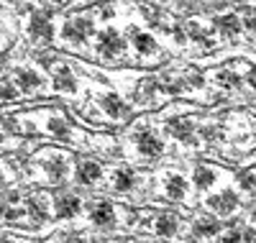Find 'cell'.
I'll use <instances>...</instances> for the list:
<instances>
[{"instance_id": "6da1fadb", "label": "cell", "mask_w": 256, "mask_h": 243, "mask_svg": "<svg viewBox=\"0 0 256 243\" xmlns=\"http://www.w3.org/2000/svg\"><path fill=\"white\" fill-rule=\"evenodd\" d=\"M62 38L67 44H74V46H84V44H90L98 34L95 28V18L90 16H74V18H67L62 26Z\"/></svg>"}, {"instance_id": "7a4b0ae2", "label": "cell", "mask_w": 256, "mask_h": 243, "mask_svg": "<svg viewBox=\"0 0 256 243\" xmlns=\"http://www.w3.org/2000/svg\"><path fill=\"white\" fill-rule=\"evenodd\" d=\"M126 36L123 34H118L116 28H102V31H98L95 34V52H98V56H102V59H120L123 54H126Z\"/></svg>"}, {"instance_id": "3957f363", "label": "cell", "mask_w": 256, "mask_h": 243, "mask_svg": "<svg viewBox=\"0 0 256 243\" xmlns=\"http://www.w3.org/2000/svg\"><path fill=\"white\" fill-rule=\"evenodd\" d=\"M184 34H187V41L198 44L200 52H212L216 49V36H218L216 28H208L205 24H200V20H190Z\"/></svg>"}, {"instance_id": "277c9868", "label": "cell", "mask_w": 256, "mask_h": 243, "mask_svg": "<svg viewBox=\"0 0 256 243\" xmlns=\"http://www.w3.org/2000/svg\"><path fill=\"white\" fill-rule=\"evenodd\" d=\"M128 41H131V46H134V52L138 56H156L159 54L156 38L148 34V31L138 28V26H128Z\"/></svg>"}, {"instance_id": "5b68a950", "label": "cell", "mask_w": 256, "mask_h": 243, "mask_svg": "<svg viewBox=\"0 0 256 243\" xmlns=\"http://www.w3.org/2000/svg\"><path fill=\"white\" fill-rule=\"evenodd\" d=\"M134 144H136V151L146 159H154V156H162L164 154V138L156 130H138Z\"/></svg>"}, {"instance_id": "8992f818", "label": "cell", "mask_w": 256, "mask_h": 243, "mask_svg": "<svg viewBox=\"0 0 256 243\" xmlns=\"http://www.w3.org/2000/svg\"><path fill=\"white\" fill-rule=\"evenodd\" d=\"M166 130H169V136L177 138L182 146H200V136H198V128L192 126L187 118H177V120H169L166 123Z\"/></svg>"}, {"instance_id": "52a82bcc", "label": "cell", "mask_w": 256, "mask_h": 243, "mask_svg": "<svg viewBox=\"0 0 256 243\" xmlns=\"http://www.w3.org/2000/svg\"><path fill=\"white\" fill-rule=\"evenodd\" d=\"M28 34L36 41H44V44L52 41L54 38V20H52V16L44 13V10H36L31 16V20H28Z\"/></svg>"}, {"instance_id": "ba28073f", "label": "cell", "mask_w": 256, "mask_h": 243, "mask_svg": "<svg viewBox=\"0 0 256 243\" xmlns=\"http://www.w3.org/2000/svg\"><path fill=\"white\" fill-rule=\"evenodd\" d=\"M100 108L105 110V116L113 118V120H126V118H131V108H128V102L116 95V92H105L100 98Z\"/></svg>"}, {"instance_id": "9c48e42d", "label": "cell", "mask_w": 256, "mask_h": 243, "mask_svg": "<svg viewBox=\"0 0 256 243\" xmlns=\"http://www.w3.org/2000/svg\"><path fill=\"white\" fill-rule=\"evenodd\" d=\"M208 208L218 215H233L238 208V194L233 190H223V192H216L208 197Z\"/></svg>"}, {"instance_id": "30bf717a", "label": "cell", "mask_w": 256, "mask_h": 243, "mask_svg": "<svg viewBox=\"0 0 256 243\" xmlns=\"http://www.w3.org/2000/svg\"><path fill=\"white\" fill-rule=\"evenodd\" d=\"M162 184H164V192L169 200H187V180L177 172H166L162 176Z\"/></svg>"}, {"instance_id": "8fae6325", "label": "cell", "mask_w": 256, "mask_h": 243, "mask_svg": "<svg viewBox=\"0 0 256 243\" xmlns=\"http://www.w3.org/2000/svg\"><path fill=\"white\" fill-rule=\"evenodd\" d=\"M82 210V200L74 194H59L56 200H54V215L62 218V220H72L77 218Z\"/></svg>"}, {"instance_id": "7c38bea8", "label": "cell", "mask_w": 256, "mask_h": 243, "mask_svg": "<svg viewBox=\"0 0 256 243\" xmlns=\"http://www.w3.org/2000/svg\"><path fill=\"white\" fill-rule=\"evenodd\" d=\"M212 26H216V34L223 36V38H236L244 28L241 18L236 13H226V16H218L216 20H212Z\"/></svg>"}, {"instance_id": "4fadbf2b", "label": "cell", "mask_w": 256, "mask_h": 243, "mask_svg": "<svg viewBox=\"0 0 256 243\" xmlns=\"http://www.w3.org/2000/svg\"><path fill=\"white\" fill-rule=\"evenodd\" d=\"M44 172H46V176H49V182H64V180H67V174H70V162H67V156H62V154L46 156Z\"/></svg>"}, {"instance_id": "5bb4252c", "label": "cell", "mask_w": 256, "mask_h": 243, "mask_svg": "<svg viewBox=\"0 0 256 243\" xmlns=\"http://www.w3.org/2000/svg\"><path fill=\"white\" fill-rule=\"evenodd\" d=\"M16 84H18V90H24V92H34V90L44 87V77L31 67H20V70H16Z\"/></svg>"}, {"instance_id": "9a60e30c", "label": "cell", "mask_w": 256, "mask_h": 243, "mask_svg": "<svg viewBox=\"0 0 256 243\" xmlns=\"http://www.w3.org/2000/svg\"><path fill=\"white\" fill-rule=\"evenodd\" d=\"M90 223L92 226H98V228H110L113 223H116V208L110 205V202H98V205H92V210H90Z\"/></svg>"}, {"instance_id": "2e32d148", "label": "cell", "mask_w": 256, "mask_h": 243, "mask_svg": "<svg viewBox=\"0 0 256 243\" xmlns=\"http://www.w3.org/2000/svg\"><path fill=\"white\" fill-rule=\"evenodd\" d=\"M154 233L162 236V238H172L180 233V218L172 215V212H159L154 218Z\"/></svg>"}, {"instance_id": "e0dca14e", "label": "cell", "mask_w": 256, "mask_h": 243, "mask_svg": "<svg viewBox=\"0 0 256 243\" xmlns=\"http://www.w3.org/2000/svg\"><path fill=\"white\" fill-rule=\"evenodd\" d=\"M74 180L80 184H98L102 180V166L98 162H82L74 172Z\"/></svg>"}, {"instance_id": "ac0fdd59", "label": "cell", "mask_w": 256, "mask_h": 243, "mask_svg": "<svg viewBox=\"0 0 256 243\" xmlns=\"http://www.w3.org/2000/svg\"><path fill=\"white\" fill-rule=\"evenodd\" d=\"M52 77H54V90H59V92H77V77L70 72V67L59 64V67L52 72Z\"/></svg>"}, {"instance_id": "d6986e66", "label": "cell", "mask_w": 256, "mask_h": 243, "mask_svg": "<svg viewBox=\"0 0 256 243\" xmlns=\"http://www.w3.org/2000/svg\"><path fill=\"white\" fill-rule=\"evenodd\" d=\"M216 84L220 87V90H226V92H236V90H241L244 80H241V74H238L236 70L223 67V70L216 72Z\"/></svg>"}, {"instance_id": "ffe728a7", "label": "cell", "mask_w": 256, "mask_h": 243, "mask_svg": "<svg viewBox=\"0 0 256 243\" xmlns=\"http://www.w3.org/2000/svg\"><path fill=\"white\" fill-rule=\"evenodd\" d=\"M110 182H113V190L116 192H131L138 184V176L131 169H116L113 176H110Z\"/></svg>"}, {"instance_id": "44dd1931", "label": "cell", "mask_w": 256, "mask_h": 243, "mask_svg": "<svg viewBox=\"0 0 256 243\" xmlns=\"http://www.w3.org/2000/svg\"><path fill=\"white\" fill-rule=\"evenodd\" d=\"M216 182H218V172L210 169V166H195V172H192V184H195L200 192L212 190Z\"/></svg>"}, {"instance_id": "7402d4cb", "label": "cell", "mask_w": 256, "mask_h": 243, "mask_svg": "<svg viewBox=\"0 0 256 243\" xmlns=\"http://www.w3.org/2000/svg\"><path fill=\"white\" fill-rule=\"evenodd\" d=\"M192 230H195V236H200V238H210V236H216V233H220L218 218H212V215H202V218H198V220H195Z\"/></svg>"}, {"instance_id": "603a6c76", "label": "cell", "mask_w": 256, "mask_h": 243, "mask_svg": "<svg viewBox=\"0 0 256 243\" xmlns=\"http://www.w3.org/2000/svg\"><path fill=\"white\" fill-rule=\"evenodd\" d=\"M26 212L31 215L34 226H41V223H46V218H49L46 202L41 200V197H34V200H28V208H26Z\"/></svg>"}, {"instance_id": "cb8c5ba5", "label": "cell", "mask_w": 256, "mask_h": 243, "mask_svg": "<svg viewBox=\"0 0 256 243\" xmlns=\"http://www.w3.org/2000/svg\"><path fill=\"white\" fill-rule=\"evenodd\" d=\"M46 128H49V134L52 136H56V138H72V128H70V123L64 120V118H49V123H46Z\"/></svg>"}, {"instance_id": "d4e9b609", "label": "cell", "mask_w": 256, "mask_h": 243, "mask_svg": "<svg viewBox=\"0 0 256 243\" xmlns=\"http://www.w3.org/2000/svg\"><path fill=\"white\" fill-rule=\"evenodd\" d=\"M218 243H244V230L230 228V230H226V233L218 238Z\"/></svg>"}, {"instance_id": "484cf974", "label": "cell", "mask_w": 256, "mask_h": 243, "mask_svg": "<svg viewBox=\"0 0 256 243\" xmlns=\"http://www.w3.org/2000/svg\"><path fill=\"white\" fill-rule=\"evenodd\" d=\"M238 184H241V190H244V192H256V174H251V172L241 174Z\"/></svg>"}, {"instance_id": "4316f807", "label": "cell", "mask_w": 256, "mask_h": 243, "mask_svg": "<svg viewBox=\"0 0 256 243\" xmlns=\"http://www.w3.org/2000/svg\"><path fill=\"white\" fill-rule=\"evenodd\" d=\"M18 95V90L10 82H0V100H13Z\"/></svg>"}, {"instance_id": "83f0119b", "label": "cell", "mask_w": 256, "mask_h": 243, "mask_svg": "<svg viewBox=\"0 0 256 243\" xmlns=\"http://www.w3.org/2000/svg\"><path fill=\"white\" fill-rule=\"evenodd\" d=\"M241 24H244V28H248L251 34H256V10H248V13H244Z\"/></svg>"}, {"instance_id": "f1b7e54d", "label": "cell", "mask_w": 256, "mask_h": 243, "mask_svg": "<svg viewBox=\"0 0 256 243\" xmlns=\"http://www.w3.org/2000/svg\"><path fill=\"white\" fill-rule=\"evenodd\" d=\"M246 84L251 87V90H256V70H251V72L246 74Z\"/></svg>"}, {"instance_id": "f546056e", "label": "cell", "mask_w": 256, "mask_h": 243, "mask_svg": "<svg viewBox=\"0 0 256 243\" xmlns=\"http://www.w3.org/2000/svg\"><path fill=\"white\" fill-rule=\"evenodd\" d=\"M248 120H251V128H254V134H256V113H251Z\"/></svg>"}, {"instance_id": "4dcf8cb0", "label": "cell", "mask_w": 256, "mask_h": 243, "mask_svg": "<svg viewBox=\"0 0 256 243\" xmlns=\"http://www.w3.org/2000/svg\"><path fill=\"white\" fill-rule=\"evenodd\" d=\"M54 3H59V6H62V3H70V0H54Z\"/></svg>"}, {"instance_id": "1f68e13d", "label": "cell", "mask_w": 256, "mask_h": 243, "mask_svg": "<svg viewBox=\"0 0 256 243\" xmlns=\"http://www.w3.org/2000/svg\"><path fill=\"white\" fill-rule=\"evenodd\" d=\"M80 243H100V240H80Z\"/></svg>"}, {"instance_id": "d6a6232c", "label": "cell", "mask_w": 256, "mask_h": 243, "mask_svg": "<svg viewBox=\"0 0 256 243\" xmlns=\"http://www.w3.org/2000/svg\"><path fill=\"white\" fill-rule=\"evenodd\" d=\"M254 220H256V208H254Z\"/></svg>"}, {"instance_id": "836d02e7", "label": "cell", "mask_w": 256, "mask_h": 243, "mask_svg": "<svg viewBox=\"0 0 256 243\" xmlns=\"http://www.w3.org/2000/svg\"><path fill=\"white\" fill-rule=\"evenodd\" d=\"M3 243H13V240H3Z\"/></svg>"}, {"instance_id": "e575fe53", "label": "cell", "mask_w": 256, "mask_h": 243, "mask_svg": "<svg viewBox=\"0 0 256 243\" xmlns=\"http://www.w3.org/2000/svg\"><path fill=\"white\" fill-rule=\"evenodd\" d=\"M0 180H3V174H0Z\"/></svg>"}]
</instances>
